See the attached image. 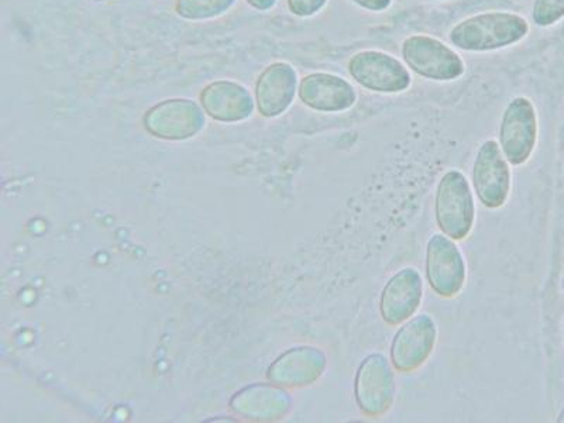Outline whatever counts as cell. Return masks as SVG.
<instances>
[{
    "mask_svg": "<svg viewBox=\"0 0 564 423\" xmlns=\"http://www.w3.org/2000/svg\"><path fill=\"white\" fill-rule=\"evenodd\" d=\"M251 8L259 10V12H267V10L275 7L276 0H246Z\"/></svg>",
    "mask_w": 564,
    "mask_h": 423,
    "instance_id": "20",
    "label": "cell"
},
{
    "mask_svg": "<svg viewBox=\"0 0 564 423\" xmlns=\"http://www.w3.org/2000/svg\"><path fill=\"white\" fill-rule=\"evenodd\" d=\"M562 289L564 291V274H563V279H562Z\"/></svg>",
    "mask_w": 564,
    "mask_h": 423,
    "instance_id": "22",
    "label": "cell"
},
{
    "mask_svg": "<svg viewBox=\"0 0 564 423\" xmlns=\"http://www.w3.org/2000/svg\"><path fill=\"white\" fill-rule=\"evenodd\" d=\"M397 394L394 366L380 351L360 362L355 377V400L362 415L381 417L391 410Z\"/></svg>",
    "mask_w": 564,
    "mask_h": 423,
    "instance_id": "3",
    "label": "cell"
},
{
    "mask_svg": "<svg viewBox=\"0 0 564 423\" xmlns=\"http://www.w3.org/2000/svg\"><path fill=\"white\" fill-rule=\"evenodd\" d=\"M557 422L564 423V406H563V410L561 411V414H558V416H557Z\"/></svg>",
    "mask_w": 564,
    "mask_h": 423,
    "instance_id": "21",
    "label": "cell"
},
{
    "mask_svg": "<svg viewBox=\"0 0 564 423\" xmlns=\"http://www.w3.org/2000/svg\"><path fill=\"white\" fill-rule=\"evenodd\" d=\"M205 118L199 106L189 99H169L153 106L144 116V128L155 138L185 140L194 138L204 128Z\"/></svg>",
    "mask_w": 564,
    "mask_h": 423,
    "instance_id": "10",
    "label": "cell"
},
{
    "mask_svg": "<svg viewBox=\"0 0 564 423\" xmlns=\"http://www.w3.org/2000/svg\"><path fill=\"white\" fill-rule=\"evenodd\" d=\"M326 362L324 351L316 347H299L275 362L270 377L281 386H311L324 375Z\"/></svg>",
    "mask_w": 564,
    "mask_h": 423,
    "instance_id": "15",
    "label": "cell"
},
{
    "mask_svg": "<svg viewBox=\"0 0 564 423\" xmlns=\"http://www.w3.org/2000/svg\"><path fill=\"white\" fill-rule=\"evenodd\" d=\"M564 18V0H535L532 8L533 23L539 28L553 26Z\"/></svg>",
    "mask_w": 564,
    "mask_h": 423,
    "instance_id": "17",
    "label": "cell"
},
{
    "mask_svg": "<svg viewBox=\"0 0 564 423\" xmlns=\"http://www.w3.org/2000/svg\"><path fill=\"white\" fill-rule=\"evenodd\" d=\"M538 118L535 106L528 98H516L503 110L500 123V148L508 163L525 164L535 150Z\"/></svg>",
    "mask_w": 564,
    "mask_h": 423,
    "instance_id": "7",
    "label": "cell"
},
{
    "mask_svg": "<svg viewBox=\"0 0 564 423\" xmlns=\"http://www.w3.org/2000/svg\"><path fill=\"white\" fill-rule=\"evenodd\" d=\"M301 102L317 112H345L355 106L356 89L345 78L334 74L312 73L301 79Z\"/></svg>",
    "mask_w": 564,
    "mask_h": 423,
    "instance_id": "12",
    "label": "cell"
},
{
    "mask_svg": "<svg viewBox=\"0 0 564 423\" xmlns=\"http://www.w3.org/2000/svg\"><path fill=\"white\" fill-rule=\"evenodd\" d=\"M299 75L292 65L274 63L269 65L256 83L257 108L264 118H276L294 102Z\"/></svg>",
    "mask_w": 564,
    "mask_h": 423,
    "instance_id": "13",
    "label": "cell"
},
{
    "mask_svg": "<svg viewBox=\"0 0 564 423\" xmlns=\"http://www.w3.org/2000/svg\"><path fill=\"white\" fill-rule=\"evenodd\" d=\"M426 275L431 289L442 299L460 294L467 276L465 257L449 236L435 234L427 241Z\"/></svg>",
    "mask_w": 564,
    "mask_h": 423,
    "instance_id": "6",
    "label": "cell"
},
{
    "mask_svg": "<svg viewBox=\"0 0 564 423\" xmlns=\"http://www.w3.org/2000/svg\"><path fill=\"white\" fill-rule=\"evenodd\" d=\"M423 299L420 271L406 267L388 280L380 296V315L388 326H400L416 314Z\"/></svg>",
    "mask_w": 564,
    "mask_h": 423,
    "instance_id": "11",
    "label": "cell"
},
{
    "mask_svg": "<svg viewBox=\"0 0 564 423\" xmlns=\"http://www.w3.org/2000/svg\"><path fill=\"white\" fill-rule=\"evenodd\" d=\"M93 2H105V0H93Z\"/></svg>",
    "mask_w": 564,
    "mask_h": 423,
    "instance_id": "23",
    "label": "cell"
},
{
    "mask_svg": "<svg viewBox=\"0 0 564 423\" xmlns=\"http://www.w3.org/2000/svg\"><path fill=\"white\" fill-rule=\"evenodd\" d=\"M352 2L370 12H382L391 7L392 0H352Z\"/></svg>",
    "mask_w": 564,
    "mask_h": 423,
    "instance_id": "19",
    "label": "cell"
},
{
    "mask_svg": "<svg viewBox=\"0 0 564 423\" xmlns=\"http://www.w3.org/2000/svg\"><path fill=\"white\" fill-rule=\"evenodd\" d=\"M327 0H286L294 17L311 18L326 7Z\"/></svg>",
    "mask_w": 564,
    "mask_h": 423,
    "instance_id": "18",
    "label": "cell"
},
{
    "mask_svg": "<svg viewBox=\"0 0 564 423\" xmlns=\"http://www.w3.org/2000/svg\"><path fill=\"white\" fill-rule=\"evenodd\" d=\"M349 74L360 87L377 94H400L411 87L412 78L405 65L392 55L366 50L349 59Z\"/></svg>",
    "mask_w": 564,
    "mask_h": 423,
    "instance_id": "5",
    "label": "cell"
},
{
    "mask_svg": "<svg viewBox=\"0 0 564 423\" xmlns=\"http://www.w3.org/2000/svg\"><path fill=\"white\" fill-rule=\"evenodd\" d=\"M206 113L219 122H240L250 118L254 104L249 90L234 80L220 79L206 85L200 93Z\"/></svg>",
    "mask_w": 564,
    "mask_h": 423,
    "instance_id": "14",
    "label": "cell"
},
{
    "mask_svg": "<svg viewBox=\"0 0 564 423\" xmlns=\"http://www.w3.org/2000/svg\"><path fill=\"white\" fill-rule=\"evenodd\" d=\"M563 337H564V332H563Z\"/></svg>",
    "mask_w": 564,
    "mask_h": 423,
    "instance_id": "24",
    "label": "cell"
},
{
    "mask_svg": "<svg viewBox=\"0 0 564 423\" xmlns=\"http://www.w3.org/2000/svg\"><path fill=\"white\" fill-rule=\"evenodd\" d=\"M529 33V23L520 14L488 12L463 20L451 32V42L470 53L510 47Z\"/></svg>",
    "mask_w": 564,
    "mask_h": 423,
    "instance_id": "1",
    "label": "cell"
},
{
    "mask_svg": "<svg viewBox=\"0 0 564 423\" xmlns=\"http://www.w3.org/2000/svg\"><path fill=\"white\" fill-rule=\"evenodd\" d=\"M473 184L486 208L500 209L506 205L511 191V169L496 140H487L478 149L473 164Z\"/></svg>",
    "mask_w": 564,
    "mask_h": 423,
    "instance_id": "8",
    "label": "cell"
},
{
    "mask_svg": "<svg viewBox=\"0 0 564 423\" xmlns=\"http://www.w3.org/2000/svg\"><path fill=\"white\" fill-rule=\"evenodd\" d=\"M235 2L236 0H176L175 12L181 19L200 22L221 17Z\"/></svg>",
    "mask_w": 564,
    "mask_h": 423,
    "instance_id": "16",
    "label": "cell"
},
{
    "mask_svg": "<svg viewBox=\"0 0 564 423\" xmlns=\"http://www.w3.org/2000/svg\"><path fill=\"white\" fill-rule=\"evenodd\" d=\"M435 218L442 234L455 241L471 234L476 220L475 196L460 171H447L437 184Z\"/></svg>",
    "mask_w": 564,
    "mask_h": 423,
    "instance_id": "2",
    "label": "cell"
},
{
    "mask_svg": "<svg viewBox=\"0 0 564 423\" xmlns=\"http://www.w3.org/2000/svg\"><path fill=\"white\" fill-rule=\"evenodd\" d=\"M437 340V326L431 315L408 319L392 339L390 356L398 372H414L430 359Z\"/></svg>",
    "mask_w": 564,
    "mask_h": 423,
    "instance_id": "9",
    "label": "cell"
},
{
    "mask_svg": "<svg viewBox=\"0 0 564 423\" xmlns=\"http://www.w3.org/2000/svg\"><path fill=\"white\" fill-rule=\"evenodd\" d=\"M402 58L415 74L432 80H455L465 74V63L441 40L416 34L402 43Z\"/></svg>",
    "mask_w": 564,
    "mask_h": 423,
    "instance_id": "4",
    "label": "cell"
}]
</instances>
